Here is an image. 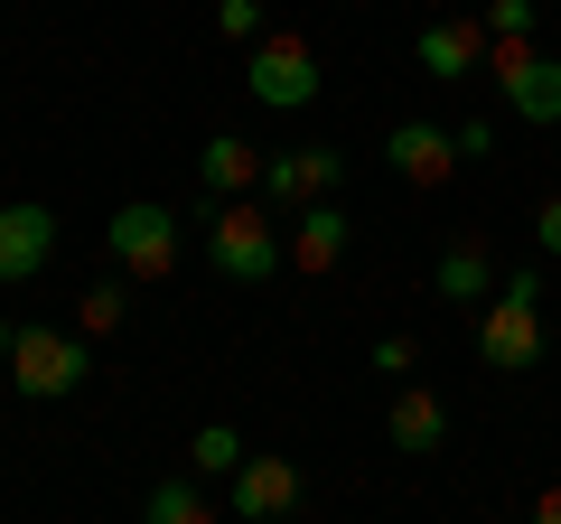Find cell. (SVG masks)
<instances>
[{"label":"cell","instance_id":"cell-21","mask_svg":"<svg viewBox=\"0 0 561 524\" xmlns=\"http://www.w3.org/2000/svg\"><path fill=\"white\" fill-rule=\"evenodd\" d=\"M449 141H459V160H486V150H496V122L468 113V122H449Z\"/></svg>","mask_w":561,"mask_h":524},{"label":"cell","instance_id":"cell-12","mask_svg":"<svg viewBox=\"0 0 561 524\" xmlns=\"http://www.w3.org/2000/svg\"><path fill=\"white\" fill-rule=\"evenodd\" d=\"M346 235H356V225H346V206H300V216H290V262H300V272H337L346 262Z\"/></svg>","mask_w":561,"mask_h":524},{"label":"cell","instance_id":"cell-10","mask_svg":"<svg viewBox=\"0 0 561 524\" xmlns=\"http://www.w3.org/2000/svg\"><path fill=\"white\" fill-rule=\"evenodd\" d=\"M47 253H57V216H47L38 197L0 206V282H38Z\"/></svg>","mask_w":561,"mask_h":524},{"label":"cell","instance_id":"cell-20","mask_svg":"<svg viewBox=\"0 0 561 524\" xmlns=\"http://www.w3.org/2000/svg\"><path fill=\"white\" fill-rule=\"evenodd\" d=\"M486 38H534V0H486Z\"/></svg>","mask_w":561,"mask_h":524},{"label":"cell","instance_id":"cell-17","mask_svg":"<svg viewBox=\"0 0 561 524\" xmlns=\"http://www.w3.org/2000/svg\"><path fill=\"white\" fill-rule=\"evenodd\" d=\"M140 524H216V505L197 497V478H160L150 505H140Z\"/></svg>","mask_w":561,"mask_h":524},{"label":"cell","instance_id":"cell-4","mask_svg":"<svg viewBox=\"0 0 561 524\" xmlns=\"http://www.w3.org/2000/svg\"><path fill=\"white\" fill-rule=\"evenodd\" d=\"M103 243H113L122 282H169V272H179V216H169V206H150V197L113 206V225H103Z\"/></svg>","mask_w":561,"mask_h":524},{"label":"cell","instance_id":"cell-6","mask_svg":"<svg viewBox=\"0 0 561 524\" xmlns=\"http://www.w3.org/2000/svg\"><path fill=\"white\" fill-rule=\"evenodd\" d=\"M486 76L505 84V103H515L534 132L561 122V57H542L534 38H496V47H486Z\"/></svg>","mask_w":561,"mask_h":524},{"label":"cell","instance_id":"cell-18","mask_svg":"<svg viewBox=\"0 0 561 524\" xmlns=\"http://www.w3.org/2000/svg\"><path fill=\"white\" fill-rule=\"evenodd\" d=\"M122 319H131V282H94L76 300V338H113Z\"/></svg>","mask_w":561,"mask_h":524},{"label":"cell","instance_id":"cell-15","mask_svg":"<svg viewBox=\"0 0 561 524\" xmlns=\"http://www.w3.org/2000/svg\"><path fill=\"white\" fill-rule=\"evenodd\" d=\"M431 282H440V300H496V262H486V243H449Z\"/></svg>","mask_w":561,"mask_h":524},{"label":"cell","instance_id":"cell-8","mask_svg":"<svg viewBox=\"0 0 561 524\" xmlns=\"http://www.w3.org/2000/svg\"><path fill=\"white\" fill-rule=\"evenodd\" d=\"M337 179H346V160H337V150H319V141H300V150H280V160H262V197H272L280 216L319 206Z\"/></svg>","mask_w":561,"mask_h":524},{"label":"cell","instance_id":"cell-2","mask_svg":"<svg viewBox=\"0 0 561 524\" xmlns=\"http://www.w3.org/2000/svg\"><path fill=\"white\" fill-rule=\"evenodd\" d=\"M84 375H94V338H76V328H10V384L28 403H66Z\"/></svg>","mask_w":561,"mask_h":524},{"label":"cell","instance_id":"cell-23","mask_svg":"<svg viewBox=\"0 0 561 524\" xmlns=\"http://www.w3.org/2000/svg\"><path fill=\"white\" fill-rule=\"evenodd\" d=\"M534 235H542V253H561V197H542V216H534Z\"/></svg>","mask_w":561,"mask_h":524},{"label":"cell","instance_id":"cell-3","mask_svg":"<svg viewBox=\"0 0 561 524\" xmlns=\"http://www.w3.org/2000/svg\"><path fill=\"white\" fill-rule=\"evenodd\" d=\"M478 356L496 365V375H515V365L542 356V282L534 272H505L496 282V300H486V319H478Z\"/></svg>","mask_w":561,"mask_h":524},{"label":"cell","instance_id":"cell-11","mask_svg":"<svg viewBox=\"0 0 561 524\" xmlns=\"http://www.w3.org/2000/svg\"><path fill=\"white\" fill-rule=\"evenodd\" d=\"M486 47H496V38H486V20H431L412 38V57H421V76H478Z\"/></svg>","mask_w":561,"mask_h":524},{"label":"cell","instance_id":"cell-5","mask_svg":"<svg viewBox=\"0 0 561 524\" xmlns=\"http://www.w3.org/2000/svg\"><path fill=\"white\" fill-rule=\"evenodd\" d=\"M243 84H253V103H272V113H300V103H319V47H309L300 29H272V38L243 57Z\"/></svg>","mask_w":561,"mask_h":524},{"label":"cell","instance_id":"cell-25","mask_svg":"<svg viewBox=\"0 0 561 524\" xmlns=\"http://www.w3.org/2000/svg\"><path fill=\"white\" fill-rule=\"evenodd\" d=\"M0 365H10V328H0Z\"/></svg>","mask_w":561,"mask_h":524},{"label":"cell","instance_id":"cell-1","mask_svg":"<svg viewBox=\"0 0 561 524\" xmlns=\"http://www.w3.org/2000/svg\"><path fill=\"white\" fill-rule=\"evenodd\" d=\"M206 262H216L225 282H272L280 262H290V225H272L253 197H225L206 216Z\"/></svg>","mask_w":561,"mask_h":524},{"label":"cell","instance_id":"cell-19","mask_svg":"<svg viewBox=\"0 0 561 524\" xmlns=\"http://www.w3.org/2000/svg\"><path fill=\"white\" fill-rule=\"evenodd\" d=\"M216 29L234 47H262V38H272V10H262V0H216Z\"/></svg>","mask_w":561,"mask_h":524},{"label":"cell","instance_id":"cell-14","mask_svg":"<svg viewBox=\"0 0 561 524\" xmlns=\"http://www.w3.org/2000/svg\"><path fill=\"white\" fill-rule=\"evenodd\" d=\"M197 179H206V197H253V187H262V150L253 141H234V132H216V141H206L197 150Z\"/></svg>","mask_w":561,"mask_h":524},{"label":"cell","instance_id":"cell-9","mask_svg":"<svg viewBox=\"0 0 561 524\" xmlns=\"http://www.w3.org/2000/svg\"><path fill=\"white\" fill-rule=\"evenodd\" d=\"M290 505H300V468L280 459V449H253L234 468V524H280Z\"/></svg>","mask_w":561,"mask_h":524},{"label":"cell","instance_id":"cell-24","mask_svg":"<svg viewBox=\"0 0 561 524\" xmlns=\"http://www.w3.org/2000/svg\"><path fill=\"white\" fill-rule=\"evenodd\" d=\"M534 524H561V487H542V497H534Z\"/></svg>","mask_w":561,"mask_h":524},{"label":"cell","instance_id":"cell-16","mask_svg":"<svg viewBox=\"0 0 561 524\" xmlns=\"http://www.w3.org/2000/svg\"><path fill=\"white\" fill-rule=\"evenodd\" d=\"M243 459H253V449H243L234 422H197V441H187V468H197V478H234Z\"/></svg>","mask_w":561,"mask_h":524},{"label":"cell","instance_id":"cell-7","mask_svg":"<svg viewBox=\"0 0 561 524\" xmlns=\"http://www.w3.org/2000/svg\"><path fill=\"white\" fill-rule=\"evenodd\" d=\"M383 160H393L402 187H449L459 179V141H449V122H393V141H383Z\"/></svg>","mask_w":561,"mask_h":524},{"label":"cell","instance_id":"cell-13","mask_svg":"<svg viewBox=\"0 0 561 524\" xmlns=\"http://www.w3.org/2000/svg\"><path fill=\"white\" fill-rule=\"evenodd\" d=\"M383 431H393V449L431 459V449L449 441V412H440V394H421V384H393V412H383Z\"/></svg>","mask_w":561,"mask_h":524},{"label":"cell","instance_id":"cell-22","mask_svg":"<svg viewBox=\"0 0 561 524\" xmlns=\"http://www.w3.org/2000/svg\"><path fill=\"white\" fill-rule=\"evenodd\" d=\"M412 365H421L412 338H375V375H412Z\"/></svg>","mask_w":561,"mask_h":524}]
</instances>
